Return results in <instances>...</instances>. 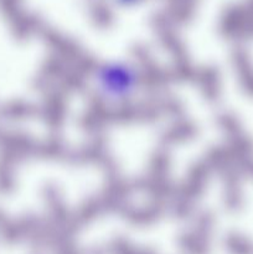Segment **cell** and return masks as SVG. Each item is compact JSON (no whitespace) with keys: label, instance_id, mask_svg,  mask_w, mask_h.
Wrapping results in <instances>:
<instances>
[{"label":"cell","instance_id":"6da1fadb","mask_svg":"<svg viewBox=\"0 0 253 254\" xmlns=\"http://www.w3.org/2000/svg\"><path fill=\"white\" fill-rule=\"evenodd\" d=\"M93 79L99 96L113 104L126 103L140 87V73L136 67L124 61L106 62L98 67Z\"/></svg>","mask_w":253,"mask_h":254}]
</instances>
